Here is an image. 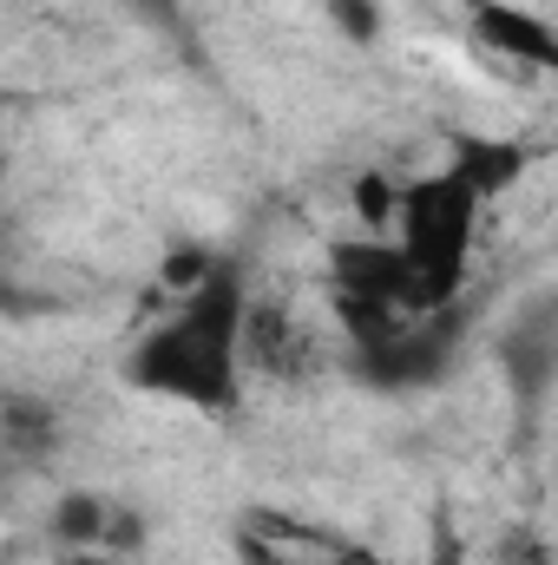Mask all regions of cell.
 Segmentation results:
<instances>
[{"label": "cell", "instance_id": "obj_1", "mask_svg": "<svg viewBox=\"0 0 558 565\" xmlns=\"http://www.w3.org/2000/svg\"><path fill=\"white\" fill-rule=\"evenodd\" d=\"M466 7V60L500 66L493 79L539 93L558 86V20L533 0H460Z\"/></svg>", "mask_w": 558, "mask_h": 565}, {"label": "cell", "instance_id": "obj_4", "mask_svg": "<svg viewBox=\"0 0 558 565\" xmlns=\"http://www.w3.org/2000/svg\"><path fill=\"white\" fill-rule=\"evenodd\" d=\"M440 565H460V559H453V546H447V559H440Z\"/></svg>", "mask_w": 558, "mask_h": 565}, {"label": "cell", "instance_id": "obj_3", "mask_svg": "<svg viewBox=\"0 0 558 565\" xmlns=\"http://www.w3.org/2000/svg\"><path fill=\"white\" fill-rule=\"evenodd\" d=\"M309 7H322V13H329V7H335V0H309Z\"/></svg>", "mask_w": 558, "mask_h": 565}, {"label": "cell", "instance_id": "obj_2", "mask_svg": "<svg viewBox=\"0 0 558 565\" xmlns=\"http://www.w3.org/2000/svg\"><path fill=\"white\" fill-rule=\"evenodd\" d=\"M237 559L244 565H388L382 546L329 526V520H302L282 507H250L237 526Z\"/></svg>", "mask_w": 558, "mask_h": 565}]
</instances>
